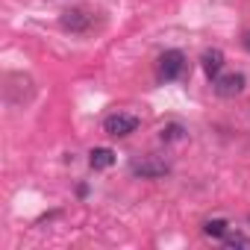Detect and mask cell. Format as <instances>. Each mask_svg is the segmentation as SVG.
Here are the masks:
<instances>
[{
    "instance_id": "6",
    "label": "cell",
    "mask_w": 250,
    "mask_h": 250,
    "mask_svg": "<svg viewBox=\"0 0 250 250\" xmlns=\"http://www.w3.org/2000/svg\"><path fill=\"white\" fill-rule=\"evenodd\" d=\"M200 65H203V74H206L209 80H218L221 71H224V53H221L218 47H209V50H203Z\"/></svg>"
},
{
    "instance_id": "5",
    "label": "cell",
    "mask_w": 250,
    "mask_h": 250,
    "mask_svg": "<svg viewBox=\"0 0 250 250\" xmlns=\"http://www.w3.org/2000/svg\"><path fill=\"white\" fill-rule=\"evenodd\" d=\"M244 91V74H224L215 80V94L218 97H235Z\"/></svg>"
},
{
    "instance_id": "2",
    "label": "cell",
    "mask_w": 250,
    "mask_h": 250,
    "mask_svg": "<svg viewBox=\"0 0 250 250\" xmlns=\"http://www.w3.org/2000/svg\"><path fill=\"white\" fill-rule=\"evenodd\" d=\"M183 71H186V56H183V50H165V53L159 56V77H162L165 83L177 80Z\"/></svg>"
},
{
    "instance_id": "9",
    "label": "cell",
    "mask_w": 250,
    "mask_h": 250,
    "mask_svg": "<svg viewBox=\"0 0 250 250\" xmlns=\"http://www.w3.org/2000/svg\"><path fill=\"white\" fill-rule=\"evenodd\" d=\"M183 136H186V130L180 127V124H168V127H162V133H159L162 142H180Z\"/></svg>"
},
{
    "instance_id": "10",
    "label": "cell",
    "mask_w": 250,
    "mask_h": 250,
    "mask_svg": "<svg viewBox=\"0 0 250 250\" xmlns=\"http://www.w3.org/2000/svg\"><path fill=\"white\" fill-rule=\"evenodd\" d=\"M224 244H227V247H250V238H247L244 232H229V229H227Z\"/></svg>"
},
{
    "instance_id": "7",
    "label": "cell",
    "mask_w": 250,
    "mask_h": 250,
    "mask_svg": "<svg viewBox=\"0 0 250 250\" xmlns=\"http://www.w3.org/2000/svg\"><path fill=\"white\" fill-rule=\"evenodd\" d=\"M112 162H115V153H112L109 147H94V150L88 153V165H91L94 171H106V168H112Z\"/></svg>"
},
{
    "instance_id": "11",
    "label": "cell",
    "mask_w": 250,
    "mask_h": 250,
    "mask_svg": "<svg viewBox=\"0 0 250 250\" xmlns=\"http://www.w3.org/2000/svg\"><path fill=\"white\" fill-rule=\"evenodd\" d=\"M241 42H244V47L250 50V33H244V39H241Z\"/></svg>"
},
{
    "instance_id": "1",
    "label": "cell",
    "mask_w": 250,
    "mask_h": 250,
    "mask_svg": "<svg viewBox=\"0 0 250 250\" xmlns=\"http://www.w3.org/2000/svg\"><path fill=\"white\" fill-rule=\"evenodd\" d=\"M103 130H106V136H112V139H127L130 133L139 130V118H136V115H127V112H115V115H109V118L103 121Z\"/></svg>"
},
{
    "instance_id": "4",
    "label": "cell",
    "mask_w": 250,
    "mask_h": 250,
    "mask_svg": "<svg viewBox=\"0 0 250 250\" xmlns=\"http://www.w3.org/2000/svg\"><path fill=\"white\" fill-rule=\"evenodd\" d=\"M168 171H171L168 162H165V159H156V156H147V159H142V162H133V174L142 177V180H159V177H165Z\"/></svg>"
},
{
    "instance_id": "8",
    "label": "cell",
    "mask_w": 250,
    "mask_h": 250,
    "mask_svg": "<svg viewBox=\"0 0 250 250\" xmlns=\"http://www.w3.org/2000/svg\"><path fill=\"white\" fill-rule=\"evenodd\" d=\"M227 229H229V227H227V221H221V218H215V221H206V224H203V232H206L209 238H224V235H227Z\"/></svg>"
},
{
    "instance_id": "3",
    "label": "cell",
    "mask_w": 250,
    "mask_h": 250,
    "mask_svg": "<svg viewBox=\"0 0 250 250\" xmlns=\"http://www.w3.org/2000/svg\"><path fill=\"white\" fill-rule=\"evenodd\" d=\"M94 24V15L85 9V6H77V9H68L62 15V27L71 30V33H88Z\"/></svg>"
}]
</instances>
